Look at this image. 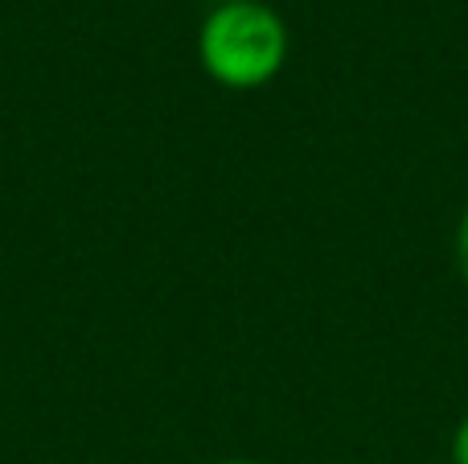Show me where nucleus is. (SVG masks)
<instances>
[{
    "instance_id": "f257e3e1",
    "label": "nucleus",
    "mask_w": 468,
    "mask_h": 464,
    "mask_svg": "<svg viewBox=\"0 0 468 464\" xmlns=\"http://www.w3.org/2000/svg\"><path fill=\"white\" fill-rule=\"evenodd\" d=\"M292 37L267 0L210 5L197 25V62L206 79L227 90H259L288 66Z\"/></svg>"
},
{
    "instance_id": "f03ea898",
    "label": "nucleus",
    "mask_w": 468,
    "mask_h": 464,
    "mask_svg": "<svg viewBox=\"0 0 468 464\" xmlns=\"http://www.w3.org/2000/svg\"><path fill=\"white\" fill-rule=\"evenodd\" d=\"M452 263L461 271V279L468 284V202L461 210V222H456V235H452Z\"/></svg>"
},
{
    "instance_id": "7ed1b4c3",
    "label": "nucleus",
    "mask_w": 468,
    "mask_h": 464,
    "mask_svg": "<svg viewBox=\"0 0 468 464\" xmlns=\"http://www.w3.org/2000/svg\"><path fill=\"white\" fill-rule=\"evenodd\" d=\"M448 460L468 464V416H461V424L452 427V440H448Z\"/></svg>"
},
{
    "instance_id": "20e7f679",
    "label": "nucleus",
    "mask_w": 468,
    "mask_h": 464,
    "mask_svg": "<svg viewBox=\"0 0 468 464\" xmlns=\"http://www.w3.org/2000/svg\"><path fill=\"white\" fill-rule=\"evenodd\" d=\"M218 464H259V460H250V457H227V460H218Z\"/></svg>"
},
{
    "instance_id": "39448f33",
    "label": "nucleus",
    "mask_w": 468,
    "mask_h": 464,
    "mask_svg": "<svg viewBox=\"0 0 468 464\" xmlns=\"http://www.w3.org/2000/svg\"><path fill=\"white\" fill-rule=\"evenodd\" d=\"M214 5H227V0H214Z\"/></svg>"
}]
</instances>
